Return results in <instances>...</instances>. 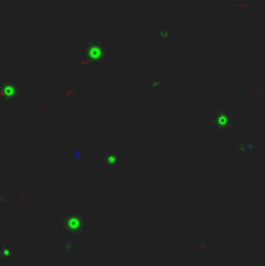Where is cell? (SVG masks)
I'll return each mask as SVG.
<instances>
[{"label": "cell", "instance_id": "cell-2", "mask_svg": "<svg viewBox=\"0 0 265 266\" xmlns=\"http://www.w3.org/2000/svg\"><path fill=\"white\" fill-rule=\"evenodd\" d=\"M61 227L65 230H77L80 232L83 228V218L80 214H67L61 219Z\"/></svg>", "mask_w": 265, "mask_h": 266}, {"label": "cell", "instance_id": "cell-1", "mask_svg": "<svg viewBox=\"0 0 265 266\" xmlns=\"http://www.w3.org/2000/svg\"><path fill=\"white\" fill-rule=\"evenodd\" d=\"M83 54H85V57L90 63H100L104 59V54H106V48H104V45L100 43V42L95 41V39H91L85 45V48H83Z\"/></svg>", "mask_w": 265, "mask_h": 266}, {"label": "cell", "instance_id": "cell-3", "mask_svg": "<svg viewBox=\"0 0 265 266\" xmlns=\"http://www.w3.org/2000/svg\"><path fill=\"white\" fill-rule=\"evenodd\" d=\"M217 124L222 125V127H229L231 125V118L226 113H221V116H217Z\"/></svg>", "mask_w": 265, "mask_h": 266}]
</instances>
